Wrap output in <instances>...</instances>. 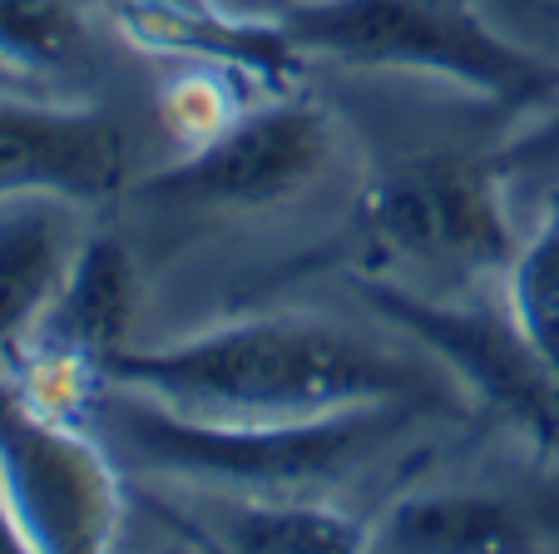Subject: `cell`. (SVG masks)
<instances>
[{
    "label": "cell",
    "instance_id": "obj_1",
    "mask_svg": "<svg viewBox=\"0 0 559 554\" xmlns=\"http://www.w3.org/2000/svg\"><path fill=\"white\" fill-rule=\"evenodd\" d=\"M109 387L209 421H317L371 401H421L426 381L332 317H243L164 346H119Z\"/></svg>",
    "mask_w": 559,
    "mask_h": 554
},
{
    "label": "cell",
    "instance_id": "obj_2",
    "mask_svg": "<svg viewBox=\"0 0 559 554\" xmlns=\"http://www.w3.org/2000/svg\"><path fill=\"white\" fill-rule=\"evenodd\" d=\"M426 401H371L317 421H209L183 416L139 391L105 397V426L119 456L148 475L253 495H302L377 456Z\"/></svg>",
    "mask_w": 559,
    "mask_h": 554
},
{
    "label": "cell",
    "instance_id": "obj_3",
    "mask_svg": "<svg viewBox=\"0 0 559 554\" xmlns=\"http://www.w3.org/2000/svg\"><path fill=\"white\" fill-rule=\"evenodd\" d=\"M283 25L302 55L352 70L426 74L496 105L559 95V64L500 35L471 0H302Z\"/></svg>",
    "mask_w": 559,
    "mask_h": 554
},
{
    "label": "cell",
    "instance_id": "obj_4",
    "mask_svg": "<svg viewBox=\"0 0 559 554\" xmlns=\"http://www.w3.org/2000/svg\"><path fill=\"white\" fill-rule=\"evenodd\" d=\"M361 297L377 317L406 332L426 356L445 366L480 416L530 440L539 456H559V381L515 322L510 303H451L402 287L391 278H361Z\"/></svg>",
    "mask_w": 559,
    "mask_h": 554
},
{
    "label": "cell",
    "instance_id": "obj_5",
    "mask_svg": "<svg viewBox=\"0 0 559 554\" xmlns=\"http://www.w3.org/2000/svg\"><path fill=\"white\" fill-rule=\"evenodd\" d=\"M0 481L31 550L99 554L124 524L115 456L11 377H0Z\"/></svg>",
    "mask_w": 559,
    "mask_h": 554
},
{
    "label": "cell",
    "instance_id": "obj_6",
    "mask_svg": "<svg viewBox=\"0 0 559 554\" xmlns=\"http://www.w3.org/2000/svg\"><path fill=\"white\" fill-rule=\"evenodd\" d=\"M337 154V119L302 95L238 105L179 164L139 184V199L174 209H273L328 174Z\"/></svg>",
    "mask_w": 559,
    "mask_h": 554
},
{
    "label": "cell",
    "instance_id": "obj_7",
    "mask_svg": "<svg viewBox=\"0 0 559 554\" xmlns=\"http://www.w3.org/2000/svg\"><path fill=\"white\" fill-rule=\"evenodd\" d=\"M361 228L391 258L421 268L496 272L520 252L506 213V178L490 158H406L361 199Z\"/></svg>",
    "mask_w": 559,
    "mask_h": 554
},
{
    "label": "cell",
    "instance_id": "obj_8",
    "mask_svg": "<svg viewBox=\"0 0 559 554\" xmlns=\"http://www.w3.org/2000/svg\"><path fill=\"white\" fill-rule=\"evenodd\" d=\"M134 317V262L119 238H85L55 303L15 352L25 356L21 387L40 406L70 416L64 401H99L109 356L124 346Z\"/></svg>",
    "mask_w": 559,
    "mask_h": 554
},
{
    "label": "cell",
    "instance_id": "obj_9",
    "mask_svg": "<svg viewBox=\"0 0 559 554\" xmlns=\"http://www.w3.org/2000/svg\"><path fill=\"white\" fill-rule=\"evenodd\" d=\"M129 139L105 109L0 90V203H95L124 189Z\"/></svg>",
    "mask_w": 559,
    "mask_h": 554
},
{
    "label": "cell",
    "instance_id": "obj_10",
    "mask_svg": "<svg viewBox=\"0 0 559 554\" xmlns=\"http://www.w3.org/2000/svg\"><path fill=\"white\" fill-rule=\"evenodd\" d=\"M144 505L169 530H183L193 544L243 554H347L371 550V524L352 510L307 495H253V491H199L154 495Z\"/></svg>",
    "mask_w": 559,
    "mask_h": 554
},
{
    "label": "cell",
    "instance_id": "obj_11",
    "mask_svg": "<svg viewBox=\"0 0 559 554\" xmlns=\"http://www.w3.org/2000/svg\"><path fill=\"white\" fill-rule=\"evenodd\" d=\"M119 31L154 55H174L199 70H218L233 80H253L287 90L302 64V50L287 35L283 21H258L238 15L223 0H199V5H129L115 15Z\"/></svg>",
    "mask_w": 559,
    "mask_h": 554
},
{
    "label": "cell",
    "instance_id": "obj_12",
    "mask_svg": "<svg viewBox=\"0 0 559 554\" xmlns=\"http://www.w3.org/2000/svg\"><path fill=\"white\" fill-rule=\"evenodd\" d=\"M549 510L500 491H412L371 520V550L402 554H515L549 550Z\"/></svg>",
    "mask_w": 559,
    "mask_h": 554
},
{
    "label": "cell",
    "instance_id": "obj_13",
    "mask_svg": "<svg viewBox=\"0 0 559 554\" xmlns=\"http://www.w3.org/2000/svg\"><path fill=\"white\" fill-rule=\"evenodd\" d=\"M80 243L85 238L74 233L64 199L0 203V352H15L31 337L60 293Z\"/></svg>",
    "mask_w": 559,
    "mask_h": 554
},
{
    "label": "cell",
    "instance_id": "obj_14",
    "mask_svg": "<svg viewBox=\"0 0 559 554\" xmlns=\"http://www.w3.org/2000/svg\"><path fill=\"white\" fill-rule=\"evenodd\" d=\"M90 60V25L74 0H0V70L35 84Z\"/></svg>",
    "mask_w": 559,
    "mask_h": 554
},
{
    "label": "cell",
    "instance_id": "obj_15",
    "mask_svg": "<svg viewBox=\"0 0 559 554\" xmlns=\"http://www.w3.org/2000/svg\"><path fill=\"white\" fill-rule=\"evenodd\" d=\"M506 303L559 381V189L549 193L535 238L520 243L506 268Z\"/></svg>",
    "mask_w": 559,
    "mask_h": 554
},
{
    "label": "cell",
    "instance_id": "obj_16",
    "mask_svg": "<svg viewBox=\"0 0 559 554\" xmlns=\"http://www.w3.org/2000/svg\"><path fill=\"white\" fill-rule=\"evenodd\" d=\"M490 168L500 178H520V174H535V168H555L559 164V95L549 105V115L539 125H530L525 134L506 139L496 154H486Z\"/></svg>",
    "mask_w": 559,
    "mask_h": 554
},
{
    "label": "cell",
    "instance_id": "obj_17",
    "mask_svg": "<svg viewBox=\"0 0 559 554\" xmlns=\"http://www.w3.org/2000/svg\"><path fill=\"white\" fill-rule=\"evenodd\" d=\"M15 550H31V544H25L15 505H11V495H5V481H0V554H15Z\"/></svg>",
    "mask_w": 559,
    "mask_h": 554
},
{
    "label": "cell",
    "instance_id": "obj_18",
    "mask_svg": "<svg viewBox=\"0 0 559 554\" xmlns=\"http://www.w3.org/2000/svg\"><path fill=\"white\" fill-rule=\"evenodd\" d=\"M109 11H129V5H199V0H105Z\"/></svg>",
    "mask_w": 559,
    "mask_h": 554
},
{
    "label": "cell",
    "instance_id": "obj_19",
    "mask_svg": "<svg viewBox=\"0 0 559 554\" xmlns=\"http://www.w3.org/2000/svg\"><path fill=\"white\" fill-rule=\"evenodd\" d=\"M0 90H25V95H35L31 84H25V80H15V74H11V70H0Z\"/></svg>",
    "mask_w": 559,
    "mask_h": 554
}]
</instances>
